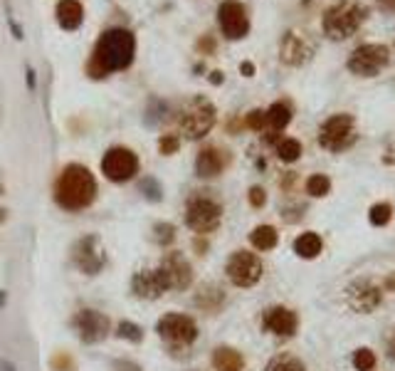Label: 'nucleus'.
Masks as SVG:
<instances>
[{
    "mask_svg": "<svg viewBox=\"0 0 395 371\" xmlns=\"http://www.w3.org/2000/svg\"><path fill=\"white\" fill-rule=\"evenodd\" d=\"M158 336L171 346H188L198 339V324L186 314H166L156 326Z\"/></svg>",
    "mask_w": 395,
    "mask_h": 371,
    "instance_id": "obj_8",
    "label": "nucleus"
},
{
    "mask_svg": "<svg viewBox=\"0 0 395 371\" xmlns=\"http://www.w3.org/2000/svg\"><path fill=\"white\" fill-rule=\"evenodd\" d=\"M84 20V8L79 0H59L57 3V23L64 30H77Z\"/></svg>",
    "mask_w": 395,
    "mask_h": 371,
    "instance_id": "obj_20",
    "label": "nucleus"
},
{
    "mask_svg": "<svg viewBox=\"0 0 395 371\" xmlns=\"http://www.w3.org/2000/svg\"><path fill=\"white\" fill-rule=\"evenodd\" d=\"M131 287L133 292H136L138 297H143V300H156V297H161L163 292L168 290L166 280H163L161 270H141L133 275L131 280Z\"/></svg>",
    "mask_w": 395,
    "mask_h": 371,
    "instance_id": "obj_17",
    "label": "nucleus"
},
{
    "mask_svg": "<svg viewBox=\"0 0 395 371\" xmlns=\"http://www.w3.org/2000/svg\"><path fill=\"white\" fill-rule=\"evenodd\" d=\"M161 275L163 280H166L168 290H186L188 285H190L193 280V270L190 265H188V260L183 255H178V252H171V255L163 257L161 262Z\"/></svg>",
    "mask_w": 395,
    "mask_h": 371,
    "instance_id": "obj_15",
    "label": "nucleus"
},
{
    "mask_svg": "<svg viewBox=\"0 0 395 371\" xmlns=\"http://www.w3.org/2000/svg\"><path fill=\"white\" fill-rule=\"evenodd\" d=\"M289 122H291V109L286 107L284 102L272 104L265 112V129H269V131H274V134H279Z\"/></svg>",
    "mask_w": 395,
    "mask_h": 371,
    "instance_id": "obj_21",
    "label": "nucleus"
},
{
    "mask_svg": "<svg viewBox=\"0 0 395 371\" xmlns=\"http://www.w3.org/2000/svg\"><path fill=\"white\" fill-rule=\"evenodd\" d=\"M365 18H368V10L358 0H336L324 10L321 28L329 40H348L351 35L358 33Z\"/></svg>",
    "mask_w": 395,
    "mask_h": 371,
    "instance_id": "obj_3",
    "label": "nucleus"
},
{
    "mask_svg": "<svg viewBox=\"0 0 395 371\" xmlns=\"http://www.w3.org/2000/svg\"><path fill=\"white\" fill-rule=\"evenodd\" d=\"M247 126L255 129V131H260V129H265V112H260V109H255V112L247 114Z\"/></svg>",
    "mask_w": 395,
    "mask_h": 371,
    "instance_id": "obj_33",
    "label": "nucleus"
},
{
    "mask_svg": "<svg viewBox=\"0 0 395 371\" xmlns=\"http://www.w3.org/2000/svg\"><path fill=\"white\" fill-rule=\"evenodd\" d=\"M390 62V49L380 42H363L348 54V72L356 77H378Z\"/></svg>",
    "mask_w": 395,
    "mask_h": 371,
    "instance_id": "obj_5",
    "label": "nucleus"
},
{
    "mask_svg": "<svg viewBox=\"0 0 395 371\" xmlns=\"http://www.w3.org/2000/svg\"><path fill=\"white\" fill-rule=\"evenodd\" d=\"M0 371H18V366H15L13 361L3 359V361H0Z\"/></svg>",
    "mask_w": 395,
    "mask_h": 371,
    "instance_id": "obj_39",
    "label": "nucleus"
},
{
    "mask_svg": "<svg viewBox=\"0 0 395 371\" xmlns=\"http://www.w3.org/2000/svg\"><path fill=\"white\" fill-rule=\"evenodd\" d=\"M265 371H306V369H304V364H301V359H296V356L279 354L267 364Z\"/></svg>",
    "mask_w": 395,
    "mask_h": 371,
    "instance_id": "obj_25",
    "label": "nucleus"
},
{
    "mask_svg": "<svg viewBox=\"0 0 395 371\" xmlns=\"http://www.w3.org/2000/svg\"><path fill=\"white\" fill-rule=\"evenodd\" d=\"M173 237H176V228L168 225V223H158L156 225V242L158 245H168Z\"/></svg>",
    "mask_w": 395,
    "mask_h": 371,
    "instance_id": "obj_32",
    "label": "nucleus"
},
{
    "mask_svg": "<svg viewBox=\"0 0 395 371\" xmlns=\"http://www.w3.org/2000/svg\"><path fill=\"white\" fill-rule=\"evenodd\" d=\"M250 242L257 247V250H272V247L279 242V235L272 225H257L255 230L250 232Z\"/></svg>",
    "mask_w": 395,
    "mask_h": 371,
    "instance_id": "obj_24",
    "label": "nucleus"
},
{
    "mask_svg": "<svg viewBox=\"0 0 395 371\" xmlns=\"http://www.w3.org/2000/svg\"><path fill=\"white\" fill-rule=\"evenodd\" d=\"M242 74H245V77H252V74H255V64L252 62H242Z\"/></svg>",
    "mask_w": 395,
    "mask_h": 371,
    "instance_id": "obj_38",
    "label": "nucleus"
},
{
    "mask_svg": "<svg viewBox=\"0 0 395 371\" xmlns=\"http://www.w3.org/2000/svg\"><path fill=\"white\" fill-rule=\"evenodd\" d=\"M102 171L109 181H116L123 183L128 178H133L138 173V158L131 148H123V146H114L104 153L102 158Z\"/></svg>",
    "mask_w": 395,
    "mask_h": 371,
    "instance_id": "obj_10",
    "label": "nucleus"
},
{
    "mask_svg": "<svg viewBox=\"0 0 395 371\" xmlns=\"http://www.w3.org/2000/svg\"><path fill=\"white\" fill-rule=\"evenodd\" d=\"M10 30H13V33H15V37H18V40H23V30H20V25L15 23L13 18H10Z\"/></svg>",
    "mask_w": 395,
    "mask_h": 371,
    "instance_id": "obj_40",
    "label": "nucleus"
},
{
    "mask_svg": "<svg viewBox=\"0 0 395 371\" xmlns=\"http://www.w3.org/2000/svg\"><path fill=\"white\" fill-rule=\"evenodd\" d=\"M321 247H324V242H321V237L316 235V232H301L294 240V252L299 257H304V260L316 257L321 252Z\"/></svg>",
    "mask_w": 395,
    "mask_h": 371,
    "instance_id": "obj_22",
    "label": "nucleus"
},
{
    "mask_svg": "<svg viewBox=\"0 0 395 371\" xmlns=\"http://www.w3.org/2000/svg\"><path fill=\"white\" fill-rule=\"evenodd\" d=\"M178 124L188 139H202L215 124V107L202 97L190 99L178 112Z\"/></svg>",
    "mask_w": 395,
    "mask_h": 371,
    "instance_id": "obj_4",
    "label": "nucleus"
},
{
    "mask_svg": "<svg viewBox=\"0 0 395 371\" xmlns=\"http://www.w3.org/2000/svg\"><path fill=\"white\" fill-rule=\"evenodd\" d=\"M250 203H252L255 208L265 206V188H260V186L250 188Z\"/></svg>",
    "mask_w": 395,
    "mask_h": 371,
    "instance_id": "obj_34",
    "label": "nucleus"
},
{
    "mask_svg": "<svg viewBox=\"0 0 395 371\" xmlns=\"http://www.w3.org/2000/svg\"><path fill=\"white\" fill-rule=\"evenodd\" d=\"M217 20H220V28L225 33L227 40H242L250 33V18H247V10L237 0H225L217 10Z\"/></svg>",
    "mask_w": 395,
    "mask_h": 371,
    "instance_id": "obj_11",
    "label": "nucleus"
},
{
    "mask_svg": "<svg viewBox=\"0 0 395 371\" xmlns=\"http://www.w3.org/2000/svg\"><path fill=\"white\" fill-rule=\"evenodd\" d=\"M358 134H356V119L351 114H334L329 117L319 129V143L326 151H346L348 146H353Z\"/></svg>",
    "mask_w": 395,
    "mask_h": 371,
    "instance_id": "obj_6",
    "label": "nucleus"
},
{
    "mask_svg": "<svg viewBox=\"0 0 395 371\" xmlns=\"http://www.w3.org/2000/svg\"><path fill=\"white\" fill-rule=\"evenodd\" d=\"M138 188H141V193H143V198H146V201L158 203L163 198V188H161V183H158L156 178H143V181L138 183Z\"/></svg>",
    "mask_w": 395,
    "mask_h": 371,
    "instance_id": "obj_30",
    "label": "nucleus"
},
{
    "mask_svg": "<svg viewBox=\"0 0 395 371\" xmlns=\"http://www.w3.org/2000/svg\"><path fill=\"white\" fill-rule=\"evenodd\" d=\"M104 262H107V257H104L99 237L87 235L77 242V247H74V265H77L82 272H87V275H97V272L104 267Z\"/></svg>",
    "mask_w": 395,
    "mask_h": 371,
    "instance_id": "obj_12",
    "label": "nucleus"
},
{
    "mask_svg": "<svg viewBox=\"0 0 395 371\" xmlns=\"http://www.w3.org/2000/svg\"><path fill=\"white\" fill-rule=\"evenodd\" d=\"M380 287H375L370 280H358L346 290V302H348L351 310L360 312V314H368L375 307L380 305Z\"/></svg>",
    "mask_w": 395,
    "mask_h": 371,
    "instance_id": "obj_14",
    "label": "nucleus"
},
{
    "mask_svg": "<svg viewBox=\"0 0 395 371\" xmlns=\"http://www.w3.org/2000/svg\"><path fill=\"white\" fill-rule=\"evenodd\" d=\"M368 218L373 225H388L390 218H393V208H390V203H375V206L370 208Z\"/></svg>",
    "mask_w": 395,
    "mask_h": 371,
    "instance_id": "obj_28",
    "label": "nucleus"
},
{
    "mask_svg": "<svg viewBox=\"0 0 395 371\" xmlns=\"http://www.w3.org/2000/svg\"><path fill=\"white\" fill-rule=\"evenodd\" d=\"M94 196H97V181H94L92 171L82 163L64 166L57 178V186H54V198L59 206L67 211H82V208L92 206Z\"/></svg>",
    "mask_w": 395,
    "mask_h": 371,
    "instance_id": "obj_2",
    "label": "nucleus"
},
{
    "mask_svg": "<svg viewBox=\"0 0 395 371\" xmlns=\"http://www.w3.org/2000/svg\"><path fill=\"white\" fill-rule=\"evenodd\" d=\"M116 334L121 336V339H131V341H141L143 339L141 326L133 324V322H121V324L116 326Z\"/></svg>",
    "mask_w": 395,
    "mask_h": 371,
    "instance_id": "obj_31",
    "label": "nucleus"
},
{
    "mask_svg": "<svg viewBox=\"0 0 395 371\" xmlns=\"http://www.w3.org/2000/svg\"><path fill=\"white\" fill-rule=\"evenodd\" d=\"M74 326L79 329V336H82V341H87V344L102 341L104 336L109 334V329H111L109 317L97 310H82L74 317Z\"/></svg>",
    "mask_w": 395,
    "mask_h": 371,
    "instance_id": "obj_13",
    "label": "nucleus"
},
{
    "mask_svg": "<svg viewBox=\"0 0 395 371\" xmlns=\"http://www.w3.org/2000/svg\"><path fill=\"white\" fill-rule=\"evenodd\" d=\"M212 364H215L217 371H242V356L240 351L227 349V346H220L215 349V356H212Z\"/></svg>",
    "mask_w": 395,
    "mask_h": 371,
    "instance_id": "obj_23",
    "label": "nucleus"
},
{
    "mask_svg": "<svg viewBox=\"0 0 395 371\" xmlns=\"http://www.w3.org/2000/svg\"><path fill=\"white\" fill-rule=\"evenodd\" d=\"M262 324H265L267 331L276 336H294L296 326H299V317L291 310H286V307H269V310H265Z\"/></svg>",
    "mask_w": 395,
    "mask_h": 371,
    "instance_id": "obj_16",
    "label": "nucleus"
},
{
    "mask_svg": "<svg viewBox=\"0 0 395 371\" xmlns=\"http://www.w3.org/2000/svg\"><path fill=\"white\" fill-rule=\"evenodd\" d=\"M353 366L358 371H373L375 369V354L370 349H365V346H360V349H356V354H353Z\"/></svg>",
    "mask_w": 395,
    "mask_h": 371,
    "instance_id": "obj_29",
    "label": "nucleus"
},
{
    "mask_svg": "<svg viewBox=\"0 0 395 371\" xmlns=\"http://www.w3.org/2000/svg\"><path fill=\"white\" fill-rule=\"evenodd\" d=\"M329 191H331L329 176H324V173H314V176H309V181H306V193H309V196L324 198Z\"/></svg>",
    "mask_w": 395,
    "mask_h": 371,
    "instance_id": "obj_26",
    "label": "nucleus"
},
{
    "mask_svg": "<svg viewBox=\"0 0 395 371\" xmlns=\"http://www.w3.org/2000/svg\"><path fill=\"white\" fill-rule=\"evenodd\" d=\"M225 272H227V277H230L232 285L255 287L257 282L262 280V260L255 255V252L237 250V252H232L230 260H227Z\"/></svg>",
    "mask_w": 395,
    "mask_h": 371,
    "instance_id": "obj_7",
    "label": "nucleus"
},
{
    "mask_svg": "<svg viewBox=\"0 0 395 371\" xmlns=\"http://www.w3.org/2000/svg\"><path fill=\"white\" fill-rule=\"evenodd\" d=\"M309 57H311V45L301 35L286 33L284 40H281V62L291 64V67H299Z\"/></svg>",
    "mask_w": 395,
    "mask_h": 371,
    "instance_id": "obj_18",
    "label": "nucleus"
},
{
    "mask_svg": "<svg viewBox=\"0 0 395 371\" xmlns=\"http://www.w3.org/2000/svg\"><path fill=\"white\" fill-rule=\"evenodd\" d=\"M388 354H390V359H395V331H393V336H390V341H388Z\"/></svg>",
    "mask_w": 395,
    "mask_h": 371,
    "instance_id": "obj_41",
    "label": "nucleus"
},
{
    "mask_svg": "<svg viewBox=\"0 0 395 371\" xmlns=\"http://www.w3.org/2000/svg\"><path fill=\"white\" fill-rule=\"evenodd\" d=\"M222 220L220 203L210 201V198H193L186 208V223L190 230L195 232H212Z\"/></svg>",
    "mask_w": 395,
    "mask_h": 371,
    "instance_id": "obj_9",
    "label": "nucleus"
},
{
    "mask_svg": "<svg viewBox=\"0 0 395 371\" xmlns=\"http://www.w3.org/2000/svg\"><path fill=\"white\" fill-rule=\"evenodd\" d=\"M375 5H378L383 13H395V0H375Z\"/></svg>",
    "mask_w": 395,
    "mask_h": 371,
    "instance_id": "obj_36",
    "label": "nucleus"
},
{
    "mask_svg": "<svg viewBox=\"0 0 395 371\" xmlns=\"http://www.w3.org/2000/svg\"><path fill=\"white\" fill-rule=\"evenodd\" d=\"M276 153H279L281 161L291 163L301 156V143L296 141V139H281V141L276 143Z\"/></svg>",
    "mask_w": 395,
    "mask_h": 371,
    "instance_id": "obj_27",
    "label": "nucleus"
},
{
    "mask_svg": "<svg viewBox=\"0 0 395 371\" xmlns=\"http://www.w3.org/2000/svg\"><path fill=\"white\" fill-rule=\"evenodd\" d=\"M3 302H5V290H0V307H3Z\"/></svg>",
    "mask_w": 395,
    "mask_h": 371,
    "instance_id": "obj_42",
    "label": "nucleus"
},
{
    "mask_svg": "<svg viewBox=\"0 0 395 371\" xmlns=\"http://www.w3.org/2000/svg\"><path fill=\"white\" fill-rule=\"evenodd\" d=\"M25 74H28V87L35 89V84H37V79H35V69L32 67H25Z\"/></svg>",
    "mask_w": 395,
    "mask_h": 371,
    "instance_id": "obj_37",
    "label": "nucleus"
},
{
    "mask_svg": "<svg viewBox=\"0 0 395 371\" xmlns=\"http://www.w3.org/2000/svg\"><path fill=\"white\" fill-rule=\"evenodd\" d=\"M178 148V139L176 136H163L161 139V153H173Z\"/></svg>",
    "mask_w": 395,
    "mask_h": 371,
    "instance_id": "obj_35",
    "label": "nucleus"
},
{
    "mask_svg": "<svg viewBox=\"0 0 395 371\" xmlns=\"http://www.w3.org/2000/svg\"><path fill=\"white\" fill-rule=\"evenodd\" d=\"M227 166V156L225 151H220L217 146L210 148H202L198 153V161H195V173L200 178H212V176H220Z\"/></svg>",
    "mask_w": 395,
    "mask_h": 371,
    "instance_id": "obj_19",
    "label": "nucleus"
},
{
    "mask_svg": "<svg viewBox=\"0 0 395 371\" xmlns=\"http://www.w3.org/2000/svg\"><path fill=\"white\" fill-rule=\"evenodd\" d=\"M133 52H136V37H133L131 30L126 28L107 30L99 37L97 47H94L92 62H89V74L104 77L109 72L126 69L133 62Z\"/></svg>",
    "mask_w": 395,
    "mask_h": 371,
    "instance_id": "obj_1",
    "label": "nucleus"
}]
</instances>
